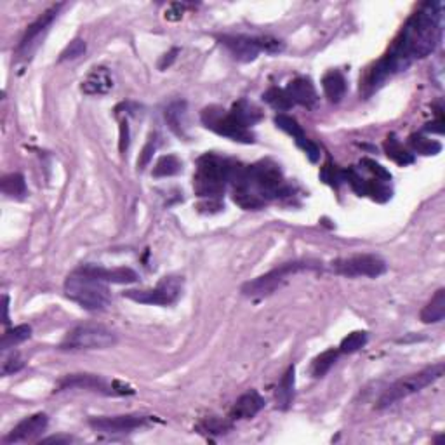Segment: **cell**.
Instances as JSON below:
<instances>
[{
    "label": "cell",
    "instance_id": "cell-1",
    "mask_svg": "<svg viewBox=\"0 0 445 445\" xmlns=\"http://www.w3.org/2000/svg\"><path fill=\"white\" fill-rule=\"evenodd\" d=\"M442 26H444V15H442L440 2H428L421 6L419 11L410 16L409 21L405 23L388 54L372 68L367 78L369 87H379L396 71L405 70L414 60L430 56L442 40V30H444Z\"/></svg>",
    "mask_w": 445,
    "mask_h": 445
},
{
    "label": "cell",
    "instance_id": "cell-2",
    "mask_svg": "<svg viewBox=\"0 0 445 445\" xmlns=\"http://www.w3.org/2000/svg\"><path fill=\"white\" fill-rule=\"evenodd\" d=\"M64 296L87 311L106 310L112 301L106 282L92 275L87 266H82L67 277Z\"/></svg>",
    "mask_w": 445,
    "mask_h": 445
},
{
    "label": "cell",
    "instance_id": "cell-3",
    "mask_svg": "<svg viewBox=\"0 0 445 445\" xmlns=\"http://www.w3.org/2000/svg\"><path fill=\"white\" fill-rule=\"evenodd\" d=\"M234 162L225 160L212 153H205L197 164V173L193 176V188L198 197L218 198L230 183V174Z\"/></svg>",
    "mask_w": 445,
    "mask_h": 445
},
{
    "label": "cell",
    "instance_id": "cell-4",
    "mask_svg": "<svg viewBox=\"0 0 445 445\" xmlns=\"http://www.w3.org/2000/svg\"><path fill=\"white\" fill-rule=\"evenodd\" d=\"M445 364L444 362H438V364L430 365V367L423 369V371L416 372V374L405 376V378L399 379V381L393 383L390 388L385 390L381 396L378 400V409H386V407L393 405V403L400 402V400L407 399V396L414 395V393H419L421 390H424L426 386L433 385L435 381L444 376Z\"/></svg>",
    "mask_w": 445,
    "mask_h": 445
},
{
    "label": "cell",
    "instance_id": "cell-5",
    "mask_svg": "<svg viewBox=\"0 0 445 445\" xmlns=\"http://www.w3.org/2000/svg\"><path fill=\"white\" fill-rule=\"evenodd\" d=\"M119 341L114 331L98 324H82L71 329L64 340L61 341L60 350L78 351V350H106L115 347Z\"/></svg>",
    "mask_w": 445,
    "mask_h": 445
},
{
    "label": "cell",
    "instance_id": "cell-6",
    "mask_svg": "<svg viewBox=\"0 0 445 445\" xmlns=\"http://www.w3.org/2000/svg\"><path fill=\"white\" fill-rule=\"evenodd\" d=\"M317 261H294L280 265L279 268L272 270V272L265 273V275L258 277L254 280H249L242 286L241 293L245 297H266L270 294L275 293L279 287H282L283 283L289 280V277H293L294 273L304 272V270H315L318 268Z\"/></svg>",
    "mask_w": 445,
    "mask_h": 445
},
{
    "label": "cell",
    "instance_id": "cell-7",
    "mask_svg": "<svg viewBox=\"0 0 445 445\" xmlns=\"http://www.w3.org/2000/svg\"><path fill=\"white\" fill-rule=\"evenodd\" d=\"M200 119L205 128L214 131L216 134L230 138L232 141L245 143V145H251L256 141L254 132L242 125L230 112L222 110L221 106H207V108L202 110Z\"/></svg>",
    "mask_w": 445,
    "mask_h": 445
},
{
    "label": "cell",
    "instance_id": "cell-8",
    "mask_svg": "<svg viewBox=\"0 0 445 445\" xmlns=\"http://www.w3.org/2000/svg\"><path fill=\"white\" fill-rule=\"evenodd\" d=\"M183 293V279L180 277H164L157 287L143 290H128L124 297L141 304H153V306H169L176 303Z\"/></svg>",
    "mask_w": 445,
    "mask_h": 445
},
{
    "label": "cell",
    "instance_id": "cell-9",
    "mask_svg": "<svg viewBox=\"0 0 445 445\" xmlns=\"http://www.w3.org/2000/svg\"><path fill=\"white\" fill-rule=\"evenodd\" d=\"M332 270L338 275L348 277V279H358V277H369L376 279L386 273V263L376 254H360L351 258L336 259L332 263Z\"/></svg>",
    "mask_w": 445,
    "mask_h": 445
},
{
    "label": "cell",
    "instance_id": "cell-10",
    "mask_svg": "<svg viewBox=\"0 0 445 445\" xmlns=\"http://www.w3.org/2000/svg\"><path fill=\"white\" fill-rule=\"evenodd\" d=\"M91 390V392L106 393V395H132L134 390L131 386L124 385L121 381L108 383L103 379L101 376L94 374H71L64 376L60 383H58L56 392L61 390Z\"/></svg>",
    "mask_w": 445,
    "mask_h": 445
},
{
    "label": "cell",
    "instance_id": "cell-11",
    "mask_svg": "<svg viewBox=\"0 0 445 445\" xmlns=\"http://www.w3.org/2000/svg\"><path fill=\"white\" fill-rule=\"evenodd\" d=\"M61 8H63V4L53 6V8L47 9L44 15H40L39 18L28 26L25 37H23L21 42H19L18 51H16V56H18L19 60H28V58L35 53L37 47L40 46V40L44 39L49 26L53 25L54 19L58 18V12H60Z\"/></svg>",
    "mask_w": 445,
    "mask_h": 445
},
{
    "label": "cell",
    "instance_id": "cell-12",
    "mask_svg": "<svg viewBox=\"0 0 445 445\" xmlns=\"http://www.w3.org/2000/svg\"><path fill=\"white\" fill-rule=\"evenodd\" d=\"M148 417L139 416V414H125V416H103V417H91L89 426L94 431L106 435L117 433H131V431L143 428L148 423Z\"/></svg>",
    "mask_w": 445,
    "mask_h": 445
},
{
    "label": "cell",
    "instance_id": "cell-13",
    "mask_svg": "<svg viewBox=\"0 0 445 445\" xmlns=\"http://www.w3.org/2000/svg\"><path fill=\"white\" fill-rule=\"evenodd\" d=\"M275 125L279 129H282L283 132H287L289 136H293V139L296 141V145L299 146L304 153H306V157L310 159V162H313V164L318 162V159H320V148H318L313 141H310V139L306 138V134L303 132V128L297 124L296 119L289 117V115H286V114H279L275 117Z\"/></svg>",
    "mask_w": 445,
    "mask_h": 445
},
{
    "label": "cell",
    "instance_id": "cell-14",
    "mask_svg": "<svg viewBox=\"0 0 445 445\" xmlns=\"http://www.w3.org/2000/svg\"><path fill=\"white\" fill-rule=\"evenodd\" d=\"M47 424H49L47 414L44 412L33 414V416L19 421V423L9 431V435L4 438V442L6 444H21V442L33 440V438L39 437L40 433L46 431Z\"/></svg>",
    "mask_w": 445,
    "mask_h": 445
},
{
    "label": "cell",
    "instance_id": "cell-15",
    "mask_svg": "<svg viewBox=\"0 0 445 445\" xmlns=\"http://www.w3.org/2000/svg\"><path fill=\"white\" fill-rule=\"evenodd\" d=\"M221 44L230 51L232 56L242 63H251L258 58L261 53V46H259V37H222Z\"/></svg>",
    "mask_w": 445,
    "mask_h": 445
},
{
    "label": "cell",
    "instance_id": "cell-16",
    "mask_svg": "<svg viewBox=\"0 0 445 445\" xmlns=\"http://www.w3.org/2000/svg\"><path fill=\"white\" fill-rule=\"evenodd\" d=\"M80 89L87 96L108 94L114 89V75L105 67L92 68L87 73V77L82 80Z\"/></svg>",
    "mask_w": 445,
    "mask_h": 445
},
{
    "label": "cell",
    "instance_id": "cell-17",
    "mask_svg": "<svg viewBox=\"0 0 445 445\" xmlns=\"http://www.w3.org/2000/svg\"><path fill=\"white\" fill-rule=\"evenodd\" d=\"M287 94L293 99L294 105H301L304 108H315L318 103L317 89H315L313 82L306 77H297L290 80L286 87Z\"/></svg>",
    "mask_w": 445,
    "mask_h": 445
},
{
    "label": "cell",
    "instance_id": "cell-18",
    "mask_svg": "<svg viewBox=\"0 0 445 445\" xmlns=\"http://www.w3.org/2000/svg\"><path fill=\"white\" fill-rule=\"evenodd\" d=\"M263 407H265V399H263L258 392L251 390V392L244 393V395L234 403L230 412V419L232 421L252 419L256 414L261 412Z\"/></svg>",
    "mask_w": 445,
    "mask_h": 445
},
{
    "label": "cell",
    "instance_id": "cell-19",
    "mask_svg": "<svg viewBox=\"0 0 445 445\" xmlns=\"http://www.w3.org/2000/svg\"><path fill=\"white\" fill-rule=\"evenodd\" d=\"M87 270L94 277H98L99 280L106 283H134L138 282V273L131 268H114L106 270L101 266H89Z\"/></svg>",
    "mask_w": 445,
    "mask_h": 445
},
{
    "label": "cell",
    "instance_id": "cell-20",
    "mask_svg": "<svg viewBox=\"0 0 445 445\" xmlns=\"http://www.w3.org/2000/svg\"><path fill=\"white\" fill-rule=\"evenodd\" d=\"M322 87H324L325 98L331 103H340L347 94V80H344L343 73L338 70H332L324 75Z\"/></svg>",
    "mask_w": 445,
    "mask_h": 445
},
{
    "label": "cell",
    "instance_id": "cell-21",
    "mask_svg": "<svg viewBox=\"0 0 445 445\" xmlns=\"http://www.w3.org/2000/svg\"><path fill=\"white\" fill-rule=\"evenodd\" d=\"M166 121L174 134H177L180 138H186V103H171L166 108Z\"/></svg>",
    "mask_w": 445,
    "mask_h": 445
},
{
    "label": "cell",
    "instance_id": "cell-22",
    "mask_svg": "<svg viewBox=\"0 0 445 445\" xmlns=\"http://www.w3.org/2000/svg\"><path fill=\"white\" fill-rule=\"evenodd\" d=\"M230 114L234 115L242 125H245V128L249 129H251L254 124H258V122L263 119L261 110H259L258 106L252 105V103H249L247 99H241V101L235 103Z\"/></svg>",
    "mask_w": 445,
    "mask_h": 445
},
{
    "label": "cell",
    "instance_id": "cell-23",
    "mask_svg": "<svg viewBox=\"0 0 445 445\" xmlns=\"http://www.w3.org/2000/svg\"><path fill=\"white\" fill-rule=\"evenodd\" d=\"M421 320L424 324H437L445 317V289H438L430 303L421 310Z\"/></svg>",
    "mask_w": 445,
    "mask_h": 445
},
{
    "label": "cell",
    "instance_id": "cell-24",
    "mask_svg": "<svg viewBox=\"0 0 445 445\" xmlns=\"http://www.w3.org/2000/svg\"><path fill=\"white\" fill-rule=\"evenodd\" d=\"M294 381H296V367L290 365L283 374L280 386L277 388V407L282 410L289 409L294 399Z\"/></svg>",
    "mask_w": 445,
    "mask_h": 445
},
{
    "label": "cell",
    "instance_id": "cell-25",
    "mask_svg": "<svg viewBox=\"0 0 445 445\" xmlns=\"http://www.w3.org/2000/svg\"><path fill=\"white\" fill-rule=\"evenodd\" d=\"M385 152L388 159L396 162L399 166H409L414 162V155L402 146V143L395 138V136H388L385 141Z\"/></svg>",
    "mask_w": 445,
    "mask_h": 445
},
{
    "label": "cell",
    "instance_id": "cell-26",
    "mask_svg": "<svg viewBox=\"0 0 445 445\" xmlns=\"http://www.w3.org/2000/svg\"><path fill=\"white\" fill-rule=\"evenodd\" d=\"M32 336V327L26 324L16 325V327L9 329V331L4 332V336H2V351H8L11 348L18 347V344L25 343L26 340H30Z\"/></svg>",
    "mask_w": 445,
    "mask_h": 445
},
{
    "label": "cell",
    "instance_id": "cell-27",
    "mask_svg": "<svg viewBox=\"0 0 445 445\" xmlns=\"http://www.w3.org/2000/svg\"><path fill=\"white\" fill-rule=\"evenodd\" d=\"M338 357H340V350H334V348L325 350L324 354L318 355L313 360V364H311V376L317 379L324 378V376L331 371L332 365L336 364Z\"/></svg>",
    "mask_w": 445,
    "mask_h": 445
},
{
    "label": "cell",
    "instance_id": "cell-28",
    "mask_svg": "<svg viewBox=\"0 0 445 445\" xmlns=\"http://www.w3.org/2000/svg\"><path fill=\"white\" fill-rule=\"evenodd\" d=\"M409 146L416 153L421 155H438L442 152V143H438L437 139L426 138L421 134H412L409 138Z\"/></svg>",
    "mask_w": 445,
    "mask_h": 445
},
{
    "label": "cell",
    "instance_id": "cell-29",
    "mask_svg": "<svg viewBox=\"0 0 445 445\" xmlns=\"http://www.w3.org/2000/svg\"><path fill=\"white\" fill-rule=\"evenodd\" d=\"M263 99L268 103L272 108H275L277 112H287L294 106L293 99L289 98L286 89H279V87H272L263 94Z\"/></svg>",
    "mask_w": 445,
    "mask_h": 445
},
{
    "label": "cell",
    "instance_id": "cell-30",
    "mask_svg": "<svg viewBox=\"0 0 445 445\" xmlns=\"http://www.w3.org/2000/svg\"><path fill=\"white\" fill-rule=\"evenodd\" d=\"M183 169V164L177 159L176 155H166L160 157L159 162L153 167V176L155 177H169L176 176V174L181 173Z\"/></svg>",
    "mask_w": 445,
    "mask_h": 445
},
{
    "label": "cell",
    "instance_id": "cell-31",
    "mask_svg": "<svg viewBox=\"0 0 445 445\" xmlns=\"http://www.w3.org/2000/svg\"><path fill=\"white\" fill-rule=\"evenodd\" d=\"M2 191L8 197H23L26 195V183L25 177L18 173L8 174L2 177Z\"/></svg>",
    "mask_w": 445,
    "mask_h": 445
},
{
    "label": "cell",
    "instance_id": "cell-32",
    "mask_svg": "<svg viewBox=\"0 0 445 445\" xmlns=\"http://www.w3.org/2000/svg\"><path fill=\"white\" fill-rule=\"evenodd\" d=\"M367 343V332L364 331H355L351 334H348L340 344V354H355L360 348L365 347Z\"/></svg>",
    "mask_w": 445,
    "mask_h": 445
},
{
    "label": "cell",
    "instance_id": "cell-33",
    "mask_svg": "<svg viewBox=\"0 0 445 445\" xmlns=\"http://www.w3.org/2000/svg\"><path fill=\"white\" fill-rule=\"evenodd\" d=\"M85 49H87V46H85V42L82 39L71 40V42L67 46V49H64L63 53H61L60 61L77 60V58H80L82 54L85 53Z\"/></svg>",
    "mask_w": 445,
    "mask_h": 445
},
{
    "label": "cell",
    "instance_id": "cell-34",
    "mask_svg": "<svg viewBox=\"0 0 445 445\" xmlns=\"http://www.w3.org/2000/svg\"><path fill=\"white\" fill-rule=\"evenodd\" d=\"M230 423L218 419V417H209V419H204L198 424V430L207 431V433H225V431L230 430Z\"/></svg>",
    "mask_w": 445,
    "mask_h": 445
},
{
    "label": "cell",
    "instance_id": "cell-35",
    "mask_svg": "<svg viewBox=\"0 0 445 445\" xmlns=\"http://www.w3.org/2000/svg\"><path fill=\"white\" fill-rule=\"evenodd\" d=\"M23 367H25V362L19 357V354L15 351V354H11L9 357H6L4 360H2V376L16 374V372L21 371Z\"/></svg>",
    "mask_w": 445,
    "mask_h": 445
},
{
    "label": "cell",
    "instance_id": "cell-36",
    "mask_svg": "<svg viewBox=\"0 0 445 445\" xmlns=\"http://www.w3.org/2000/svg\"><path fill=\"white\" fill-rule=\"evenodd\" d=\"M157 145H159V139H157V134H152L148 138V141H146V145H145V148H143V152L139 153L138 169L143 171L146 166H148L150 160H152V157H153V153H155Z\"/></svg>",
    "mask_w": 445,
    "mask_h": 445
},
{
    "label": "cell",
    "instance_id": "cell-37",
    "mask_svg": "<svg viewBox=\"0 0 445 445\" xmlns=\"http://www.w3.org/2000/svg\"><path fill=\"white\" fill-rule=\"evenodd\" d=\"M320 177L325 181V183L331 184V186H338L341 181H344L343 171L336 169V166H332V164H325V166L322 167Z\"/></svg>",
    "mask_w": 445,
    "mask_h": 445
},
{
    "label": "cell",
    "instance_id": "cell-38",
    "mask_svg": "<svg viewBox=\"0 0 445 445\" xmlns=\"http://www.w3.org/2000/svg\"><path fill=\"white\" fill-rule=\"evenodd\" d=\"M362 166H365V169H367L369 173L374 174V176L378 177V180L386 181V183H388V181H392V174H390L388 171L385 169V167L379 166L378 162H374V160L364 159V160H362Z\"/></svg>",
    "mask_w": 445,
    "mask_h": 445
},
{
    "label": "cell",
    "instance_id": "cell-39",
    "mask_svg": "<svg viewBox=\"0 0 445 445\" xmlns=\"http://www.w3.org/2000/svg\"><path fill=\"white\" fill-rule=\"evenodd\" d=\"M259 46H261V51L268 54H277L283 51V42H280L279 39H273V37H259Z\"/></svg>",
    "mask_w": 445,
    "mask_h": 445
},
{
    "label": "cell",
    "instance_id": "cell-40",
    "mask_svg": "<svg viewBox=\"0 0 445 445\" xmlns=\"http://www.w3.org/2000/svg\"><path fill=\"white\" fill-rule=\"evenodd\" d=\"M177 54H180V49H177V47H174L173 51H169V53L164 54L162 60H160V63H159L160 70H166V68H169L171 64L174 63V60L177 58Z\"/></svg>",
    "mask_w": 445,
    "mask_h": 445
},
{
    "label": "cell",
    "instance_id": "cell-41",
    "mask_svg": "<svg viewBox=\"0 0 445 445\" xmlns=\"http://www.w3.org/2000/svg\"><path fill=\"white\" fill-rule=\"evenodd\" d=\"M129 148V124L128 121L121 122V152L124 153Z\"/></svg>",
    "mask_w": 445,
    "mask_h": 445
},
{
    "label": "cell",
    "instance_id": "cell-42",
    "mask_svg": "<svg viewBox=\"0 0 445 445\" xmlns=\"http://www.w3.org/2000/svg\"><path fill=\"white\" fill-rule=\"evenodd\" d=\"M71 442V437H49L44 438L42 444H68Z\"/></svg>",
    "mask_w": 445,
    "mask_h": 445
},
{
    "label": "cell",
    "instance_id": "cell-43",
    "mask_svg": "<svg viewBox=\"0 0 445 445\" xmlns=\"http://www.w3.org/2000/svg\"><path fill=\"white\" fill-rule=\"evenodd\" d=\"M9 297L4 296V324H8L9 322Z\"/></svg>",
    "mask_w": 445,
    "mask_h": 445
}]
</instances>
